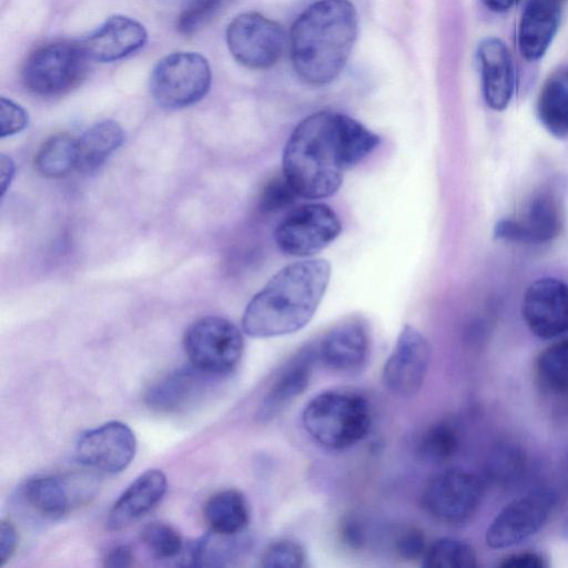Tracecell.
I'll list each match as a JSON object with an SVG mask.
<instances>
[{
    "instance_id": "obj_1",
    "label": "cell",
    "mask_w": 568,
    "mask_h": 568,
    "mask_svg": "<svg viewBox=\"0 0 568 568\" xmlns=\"http://www.w3.org/2000/svg\"><path fill=\"white\" fill-rule=\"evenodd\" d=\"M381 138L357 120L337 112L320 111L303 119L290 135L282 169L301 197L331 196L344 172L365 159Z\"/></svg>"
},
{
    "instance_id": "obj_2",
    "label": "cell",
    "mask_w": 568,
    "mask_h": 568,
    "mask_svg": "<svg viewBox=\"0 0 568 568\" xmlns=\"http://www.w3.org/2000/svg\"><path fill=\"white\" fill-rule=\"evenodd\" d=\"M331 277L323 258L291 263L280 270L247 303L242 328L251 337H276L303 328L321 304Z\"/></svg>"
},
{
    "instance_id": "obj_3",
    "label": "cell",
    "mask_w": 568,
    "mask_h": 568,
    "mask_svg": "<svg viewBox=\"0 0 568 568\" xmlns=\"http://www.w3.org/2000/svg\"><path fill=\"white\" fill-rule=\"evenodd\" d=\"M358 33V16L349 0H318L295 20L290 34L297 77L313 85L335 80L346 65Z\"/></svg>"
},
{
    "instance_id": "obj_4",
    "label": "cell",
    "mask_w": 568,
    "mask_h": 568,
    "mask_svg": "<svg viewBox=\"0 0 568 568\" xmlns=\"http://www.w3.org/2000/svg\"><path fill=\"white\" fill-rule=\"evenodd\" d=\"M305 432L320 446L341 450L363 440L372 426V410L362 395L348 390H327L304 407Z\"/></svg>"
},
{
    "instance_id": "obj_5",
    "label": "cell",
    "mask_w": 568,
    "mask_h": 568,
    "mask_svg": "<svg viewBox=\"0 0 568 568\" xmlns=\"http://www.w3.org/2000/svg\"><path fill=\"white\" fill-rule=\"evenodd\" d=\"M80 42L54 41L34 49L26 59L22 81L32 93L58 97L77 88L87 75L88 62Z\"/></svg>"
},
{
    "instance_id": "obj_6",
    "label": "cell",
    "mask_w": 568,
    "mask_h": 568,
    "mask_svg": "<svg viewBox=\"0 0 568 568\" xmlns=\"http://www.w3.org/2000/svg\"><path fill=\"white\" fill-rule=\"evenodd\" d=\"M211 68L196 52L180 51L161 59L150 77V92L162 108L178 110L202 100L210 90Z\"/></svg>"
},
{
    "instance_id": "obj_7",
    "label": "cell",
    "mask_w": 568,
    "mask_h": 568,
    "mask_svg": "<svg viewBox=\"0 0 568 568\" xmlns=\"http://www.w3.org/2000/svg\"><path fill=\"white\" fill-rule=\"evenodd\" d=\"M183 345L193 366L216 377L231 373L244 351L241 331L219 316L193 322L185 331Z\"/></svg>"
},
{
    "instance_id": "obj_8",
    "label": "cell",
    "mask_w": 568,
    "mask_h": 568,
    "mask_svg": "<svg viewBox=\"0 0 568 568\" xmlns=\"http://www.w3.org/2000/svg\"><path fill=\"white\" fill-rule=\"evenodd\" d=\"M564 220L562 187L550 182L539 186L516 216L498 221L494 234L508 242L544 244L560 234Z\"/></svg>"
},
{
    "instance_id": "obj_9",
    "label": "cell",
    "mask_w": 568,
    "mask_h": 568,
    "mask_svg": "<svg viewBox=\"0 0 568 568\" xmlns=\"http://www.w3.org/2000/svg\"><path fill=\"white\" fill-rule=\"evenodd\" d=\"M483 498V484L473 471L449 468L433 476L422 491V506L435 520L458 526L477 513Z\"/></svg>"
},
{
    "instance_id": "obj_10",
    "label": "cell",
    "mask_w": 568,
    "mask_h": 568,
    "mask_svg": "<svg viewBox=\"0 0 568 568\" xmlns=\"http://www.w3.org/2000/svg\"><path fill=\"white\" fill-rule=\"evenodd\" d=\"M341 231L342 224L334 210L314 202L287 212L274 231V240L284 254L305 257L325 248Z\"/></svg>"
},
{
    "instance_id": "obj_11",
    "label": "cell",
    "mask_w": 568,
    "mask_h": 568,
    "mask_svg": "<svg viewBox=\"0 0 568 568\" xmlns=\"http://www.w3.org/2000/svg\"><path fill=\"white\" fill-rule=\"evenodd\" d=\"M226 43L233 58L253 70L277 63L286 44L284 29L258 12L236 16L227 26Z\"/></svg>"
},
{
    "instance_id": "obj_12",
    "label": "cell",
    "mask_w": 568,
    "mask_h": 568,
    "mask_svg": "<svg viewBox=\"0 0 568 568\" xmlns=\"http://www.w3.org/2000/svg\"><path fill=\"white\" fill-rule=\"evenodd\" d=\"M554 506L555 496L548 490H535L514 499L490 523L487 545L501 549L525 541L542 528Z\"/></svg>"
},
{
    "instance_id": "obj_13",
    "label": "cell",
    "mask_w": 568,
    "mask_h": 568,
    "mask_svg": "<svg viewBox=\"0 0 568 568\" xmlns=\"http://www.w3.org/2000/svg\"><path fill=\"white\" fill-rule=\"evenodd\" d=\"M430 345L414 326L405 325L382 371L384 387L393 395L409 398L417 394L426 378Z\"/></svg>"
},
{
    "instance_id": "obj_14",
    "label": "cell",
    "mask_w": 568,
    "mask_h": 568,
    "mask_svg": "<svg viewBox=\"0 0 568 568\" xmlns=\"http://www.w3.org/2000/svg\"><path fill=\"white\" fill-rule=\"evenodd\" d=\"M521 313L529 331L550 339L568 332V284L555 277L532 282L525 291Z\"/></svg>"
},
{
    "instance_id": "obj_15",
    "label": "cell",
    "mask_w": 568,
    "mask_h": 568,
    "mask_svg": "<svg viewBox=\"0 0 568 568\" xmlns=\"http://www.w3.org/2000/svg\"><path fill=\"white\" fill-rule=\"evenodd\" d=\"M136 450L131 428L121 422H109L85 432L77 442V460L88 467L109 474L125 469Z\"/></svg>"
},
{
    "instance_id": "obj_16",
    "label": "cell",
    "mask_w": 568,
    "mask_h": 568,
    "mask_svg": "<svg viewBox=\"0 0 568 568\" xmlns=\"http://www.w3.org/2000/svg\"><path fill=\"white\" fill-rule=\"evenodd\" d=\"M145 28L125 16H112L80 41L90 60L112 62L139 51L146 42Z\"/></svg>"
},
{
    "instance_id": "obj_17",
    "label": "cell",
    "mask_w": 568,
    "mask_h": 568,
    "mask_svg": "<svg viewBox=\"0 0 568 568\" xmlns=\"http://www.w3.org/2000/svg\"><path fill=\"white\" fill-rule=\"evenodd\" d=\"M317 358L316 346L298 352L271 384L257 408L256 419L267 423L281 415L307 388Z\"/></svg>"
},
{
    "instance_id": "obj_18",
    "label": "cell",
    "mask_w": 568,
    "mask_h": 568,
    "mask_svg": "<svg viewBox=\"0 0 568 568\" xmlns=\"http://www.w3.org/2000/svg\"><path fill=\"white\" fill-rule=\"evenodd\" d=\"M483 94L489 108L506 109L513 98L516 72L507 45L498 38L484 39L477 50Z\"/></svg>"
},
{
    "instance_id": "obj_19",
    "label": "cell",
    "mask_w": 568,
    "mask_h": 568,
    "mask_svg": "<svg viewBox=\"0 0 568 568\" xmlns=\"http://www.w3.org/2000/svg\"><path fill=\"white\" fill-rule=\"evenodd\" d=\"M317 358L331 371L352 373L367 361L369 339L358 321H346L327 331L316 345Z\"/></svg>"
},
{
    "instance_id": "obj_20",
    "label": "cell",
    "mask_w": 568,
    "mask_h": 568,
    "mask_svg": "<svg viewBox=\"0 0 568 568\" xmlns=\"http://www.w3.org/2000/svg\"><path fill=\"white\" fill-rule=\"evenodd\" d=\"M166 477L159 469H149L136 477L112 506L106 526L119 530L149 513L164 496Z\"/></svg>"
},
{
    "instance_id": "obj_21",
    "label": "cell",
    "mask_w": 568,
    "mask_h": 568,
    "mask_svg": "<svg viewBox=\"0 0 568 568\" xmlns=\"http://www.w3.org/2000/svg\"><path fill=\"white\" fill-rule=\"evenodd\" d=\"M561 3L555 0H529L518 29V47L528 61L540 59L548 50L559 26Z\"/></svg>"
},
{
    "instance_id": "obj_22",
    "label": "cell",
    "mask_w": 568,
    "mask_h": 568,
    "mask_svg": "<svg viewBox=\"0 0 568 568\" xmlns=\"http://www.w3.org/2000/svg\"><path fill=\"white\" fill-rule=\"evenodd\" d=\"M216 378L195 366L179 368L154 383L145 393V404L158 412H175L199 395Z\"/></svg>"
},
{
    "instance_id": "obj_23",
    "label": "cell",
    "mask_w": 568,
    "mask_h": 568,
    "mask_svg": "<svg viewBox=\"0 0 568 568\" xmlns=\"http://www.w3.org/2000/svg\"><path fill=\"white\" fill-rule=\"evenodd\" d=\"M534 379L546 399L562 404L568 402V336L537 356Z\"/></svg>"
},
{
    "instance_id": "obj_24",
    "label": "cell",
    "mask_w": 568,
    "mask_h": 568,
    "mask_svg": "<svg viewBox=\"0 0 568 568\" xmlns=\"http://www.w3.org/2000/svg\"><path fill=\"white\" fill-rule=\"evenodd\" d=\"M537 116L552 136H568V67L556 70L544 82L537 99Z\"/></svg>"
},
{
    "instance_id": "obj_25",
    "label": "cell",
    "mask_w": 568,
    "mask_h": 568,
    "mask_svg": "<svg viewBox=\"0 0 568 568\" xmlns=\"http://www.w3.org/2000/svg\"><path fill=\"white\" fill-rule=\"evenodd\" d=\"M123 142V129L115 121L94 123L77 139V170L83 173L95 171Z\"/></svg>"
},
{
    "instance_id": "obj_26",
    "label": "cell",
    "mask_w": 568,
    "mask_h": 568,
    "mask_svg": "<svg viewBox=\"0 0 568 568\" xmlns=\"http://www.w3.org/2000/svg\"><path fill=\"white\" fill-rule=\"evenodd\" d=\"M203 515L211 530L223 535H240L250 523L246 499L235 489L211 496L204 505Z\"/></svg>"
},
{
    "instance_id": "obj_27",
    "label": "cell",
    "mask_w": 568,
    "mask_h": 568,
    "mask_svg": "<svg viewBox=\"0 0 568 568\" xmlns=\"http://www.w3.org/2000/svg\"><path fill=\"white\" fill-rule=\"evenodd\" d=\"M24 501L45 518L64 516L71 507V497L65 481L55 476L33 477L21 488Z\"/></svg>"
},
{
    "instance_id": "obj_28",
    "label": "cell",
    "mask_w": 568,
    "mask_h": 568,
    "mask_svg": "<svg viewBox=\"0 0 568 568\" xmlns=\"http://www.w3.org/2000/svg\"><path fill=\"white\" fill-rule=\"evenodd\" d=\"M77 139L60 133L49 138L39 149L34 165L45 178H62L77 169Z\"/></svg>"
},
{
    "instance_id": "obj_29",
    "label": "cell",
    "mask_w": 568,
    "mask_h": 568,
    "mask_svg": "<svg viewBox=\"0 0 568 568\" xmlns=\"http://www.w3.org/2000/svg\"><path fill=\"white\" fill-rule=\"evenodd\" d=\"M427 568H473L477 555L470 544L463 539L444 537L433 541L423 556Z\"/></svg>"
},
{
    "instance_id": "obj_30",
    "label": "cell",
    "mask_w": 568,
    "mask_h": 568,
    "mask_svg": "<svg viewBox=\"0 0 568 568\" xmlns=\"http://www.w3.org/2000/svg\"><path fill=\"white\" fill-rule=\"evenodd\" d=\"M236 536L223 535L211 530L189 548L186 564L199 567H221L227 565L239 549L235 542Z\"/></svg>"
},
{
    "instance_id": "obj_31",
    "label": "cell",
    "mask_w": 568,
    "mask_h": 568,
    "mask_svg": "<svg viewBox=\"0 0 568 568\" xmlns=\"http://www.w3.org/2000/svg\"><path fill=\"white\" fill-rule=\"evenodd\" d=\"M459 445V434L450 422H438L432 425L422 436L418 449L422 457L434 463H443L452 458Z\"/></svg>"
},
{
    "instance_id": "obj_32",
    "label": "cell",
    "mask_w": 568,
    "mask_h": 568,
    "mask_svg": "<svg viewBox=\"0 0 568 568\" xmlns=\"http://www.w3.org/2000/svg\"><path fill=\"white\" fill-rule=\"evenodd\" d=\"M141 540L159 559L173 558L183 547L182 537L176 529L160 521H152L144 526L141 530Z\"/></svg>"
},
{
    "instance_id": "obj_33",
    "label": "cell",
    "mask_w": 568,
    "mask_h": 568,
    "mask_svg": "<svg viewBox=\"0 0 568 568\" xmlns=\"http://www.w3.org/2000/svg\"><path fill=\"white\" fill-rule=\"evenodd\" d=\"M306 556L300 542L291 538H280L267 545L261 557L264 568L304 567Z\"/></svg>"
},
{
    "instance_id": "obj_34",
    "label": "cell",
    "mask_w": 568,
    "mask_h": 568,
    "mask_svg": "<svg viewBox=\"0 0 568 568\" xmlns=\"http://www.w3.org/2000/svg\"><path fill=\"white\" fill-rule=\"evenodd\" d=\"M224 0H186L179 14L176 28L182 34H193L202 29L220 10Z\"/></svg>"
},
{
    "instance_id": "obj_35",
    "label": "cell",
    "mask_w": 568,
    "mask_h": 568,
    "mask_svg": "<svg viewBox=\"0 0 568 568\" xmlns=\"http://www.w3.org/2000/svg\"><path fill=\"white\" fill-rule=\"evenodd\" d=\"M298 194L282 173L271 179L264 186L260 197V209L266 213H275L291 206Z\"/></svg>"
},
{
    "instance_id": "obj_36",
    "label": "cell",
    "mask_w": 568,
    "mask_h": 568,
    "mask_svg": "<svg viewBox=\"0 0 568 568\" xmlns=\"http://www.w3.org/2000/svg\"><path fill=\"white\" fill-rule=\"evenodd\" d=\"M28 125V113L19 104L6 98L0 99V136H10Z\"/></svg>"
},
{
    "instance_id": "obj_37",
    "label": "cell",
    "mask_w": 568,
    "mask_h": 568,
    "mask_svg": "<svg viewBox=\"0 0 568 568\" xmlns=\"http://www.w3.org/2000/svg\"><path fill=\"white\" fill-rule=\"evenodd\" d=\"M397 551L406 559H415L424 556L426 542L424 534L415 528L405 530L397 539Z\"/></svg>"
},
{
    "instance_id": "obj_38",
    "label": "cell",
    "mask_w": 568,
    "mask_h": 568,
    "mask_svg": "<svg viewBox=\"0 0 568 568\" xmlns=\"http://www.w3.org/2000/svg\"><path fill=\"white\" fill-rule=\"evenodd\" d=\"M501 568H545L546 558L536 551H519L504 557L498 564Z\"/></svg>"
},
{
    "instance_id": "obj_39",
    "label": "cell",
    "mask_w": 568,
    "mask_h": 568,
    "mask_svg": "<svg viewBox=\"0 0 568 568\" xmlns=\"http://www.w3.org/2000/svg\"><path fill=\"white\" fill-rule=\"evenodd\" d=\"M18 532L10 520L3 519L0 525V567L4 566L16 552Z\"/></svg>"
},
{
    "instance_id": "obj_40",
    "label": "cell",
    "mask_w": 568,
    "mask_h": 568,
    "mask_svg": "<svg viewBox=\"0 0 568 568\" xmlns=\"http://www.w3.org/2000/svg\"><path fill=\"white\" fill-rule=\"evenodd\" d=\"M103 561L105 567L125 568L133 565L134 556L130 547L122 545L109 550Z\"/></svg>"
},
{
    "instance_id": "obj_41",
    "label": "cell",
    "mask_w": 568,
    "mask_h": 568,
    "mask_svg": "<svg viewBox=\"0 0 568 568\" xmlns=\"http://www.w3.org/2000/svg\"><path fill=\"white\" fill-rule=\"evenodd\" d=\"M14 173V166L10 158L1 155L0 159V181L2 195L8 189Z\"/></svg>"
},
{
    "instance_id": "obj_42",
    "label": "cell",
    "mask_w": 568,
    "mask_h": 568,
    "mask_svg": "<svg viewBox=\"0 0 568 568\" xmlns=\"http://www.w3.org/2000/svg\"><path fill=\"white\" fill-rule=\"evenodd\" d=\"M491 11L504 12L513 8L518 0H481Z\"/></svg>"
},
{
    "instance_id": "obj_43",
    "label": "cell",
    "mask_w": 568,
    "mask_h": 568,
    "mask_svg": "<svg viewBox=\"0 0 568 568\" xmlns=\"http://www.w3.org/2000/svg\"><path fill=\"white\" fill-rule=\"evenodd\" d=\"M555 1H557V2H559V3H562L565 0H555Z\"/></svg>"
}]
</instances>
